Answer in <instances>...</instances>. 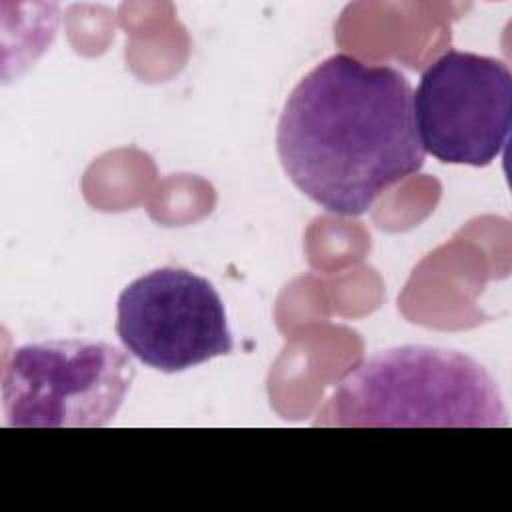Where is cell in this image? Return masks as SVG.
I'll return each mask as SVG.
<instances>
[{
  "mask_svg": "<svg viewBox=\"0 0 512 512\" xmlns=\"http://www.w3.org/2000/svg\"><path fill=\"white\" fill-rule=\"evenodd\" d=\"M408 78L388 64L334 54L284 102L276 150L292 184L336 216H362L424 164Z\"/></svg>",
  "mask_w": 512,
  "mask_h": 512,
  "instance_id": "1",
  "label": "cell"
},
{
  "mask_svg": "<svg viewBox=\"0 0 512 512\" xmlns=\"http://www.w3.org/2000/svg\"><path fill=\"white\" fill-rule=\"evenodd\" d=\"M314 424L506 428L510 420L498 382L472 356L452 348L402 344L350 368Z\"/></svg>",
  "mask_w": 512,
  "mask_h": 512,
  "instance_id": "2",
  "label": "cell"
},
{
  "mask_svg": "<svg viewBox=\"0 0 512 512\" xmlns=\"http://www.w3.org/2000/svg\"><path fill=\"white\" fill-rule=\"evenodd\" d=\"M134 366L102 340H46L12 350L2 374L4 420L14 428H100L120 410Z\"/></svg>",
  "mask_w": 512,
  "mask_h": 512,
  "instance_id": "3",
  "label": "cell"
},
{
  "mask_svg": "<svg viewBox=\"0 0 512 512\" xmlns=\"http://www.w3.org/2000/svg\"><path fill=\"white\" fill-rule=\"evenodd\" d=\"M412 106L424 152L484 168L508 144L512 72L500 58L448 50L422 72Z\"/></svg>",
  "mask_w": 512,
  "mask_h": 512,
  "instance_id": "4",
  "label": "cell"
},
{
  "mask_svg": "<svg viewBox=\"0 0 512 512\" xmlns=\"http://www.w3.org/2000/svg\"><path fill=\"white\" fill-rule=\"evenodd\" d=\"M116 334L142 364L174 374L234 348L226 308L206 278L184 268H156L118 296Z\"/></svg>",
  "mask_w": 512,
  "mask_h": 512,
  "instance_id": "5",
  "label": "cell"
}]
</instances>
